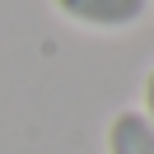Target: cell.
Returning <instances> with one entry per match:
<instances>
[{
	"label": "cell",
	"instance_id": "2",
	"mask_svg": "<svg viewBox=\"0 0 154 154\" xmlns=\"http://www.w3.org/2000/svg\"><path fill=\"white\" fill-rule=\"evenodd\" d=\"M103 145H107V154H154V126L145 122L140 107H122L107 122Z\"/></svg>",
	"mask_w": 154,
	"mask_h": 154
},
{
	"label": "cell",
	"instance_id": "3",
	"mask_svg": "<svg viewBox=\"0 0 154 154\" xmlns=\"http://www.w3.org/2000/svg\"><path fill=\"white\" fill-rule=\"evenodd\" d=\"M140 112H145V122L154 126V66L145 70V84H140Z\"/></svg>",
	"mask_w": 154,
	"mask_h": 154
},
{
	"label": "cell",
	"instance_id": "1",
	"mask_svg": "<svg viewBox=\"0 0 154 154\" xmlns=\"http://www.w3.org/2000/svg\"><path fill=\"white\" fill-rule=\"evenodd\" d=\"M51 10L84 33H126L145 19L149 0H51Z\"/></svg>",
	"mask_w": 154,
	"mask_h": 154
}]
</instances>
